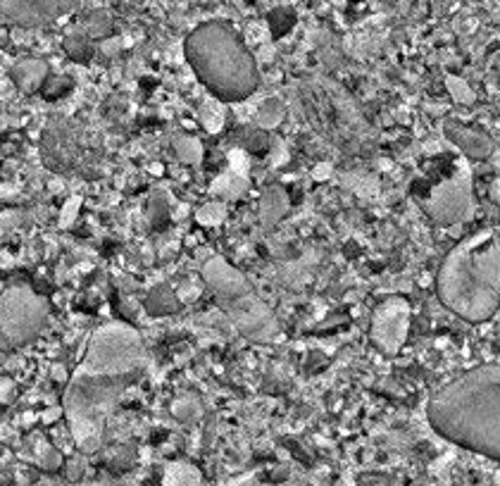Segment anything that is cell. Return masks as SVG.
Segmentation results:
<instances>
[{"label": "cell", "instance_id": "cell-26", "mask_svg": "<svg viewBox=\"0 0 500 486\" xmlns=\"http://www.w3.org/2000/svg\"><path fill=\"white\" fill-rule=\"evenodd\" d=\"M174 415L179 420H191L193 415H198V403L191 398H183L179 403H174Z\"/></svg>", "mask_w": 500, "mask_h": 486}, {"label": "cell", "instance_id": "cell-32", "mask_svg": "<svg viewBox=\"0 0 500 486\" xmlns=\"http://www.w3.org/2000/svg\"><path fill=\"white\" fill-rule=\"evenodd\" d=\"M326 172H329L326 165H321V169H317V176H326Z\"/></svg>", "mask_w": 500, "mask_h": 486}, {"label": "cell", "instance_id": "cell-17", "mask_svg": "<svg viewBox=\"0 0 500 486\" xmlns=\"http://www.w3.org/2000/svg\"><path fill=\"white\" fill-rule=\"evenodd\" d=\"M286 210V196L279 189H270L262 198V220L267 224L277 222Z\"/></svg>", "mask_w": 500, "mask_h": 486}, {"label": "cell", "instance_id": "cell-15", "mask_svg": "<svg viewBox=\"0 0 500 486\" xmlns=\"http://www.w3.org/2000/svg\"><path fill=\"white\" fill-rule=\"evenodd\" d=\"M245 165L241 167H236L231 172H227L224 176H219V179L215 181V186H212V191L219 196H224V198H238L245 191Z\"/></svg>", "mask_w": 500, "mask_h": 486}, {"label": "cell", "instance_id": "cell-31", "mask_svg": "<svg viewBox=\"0 0 500 486\" xmlns=\"http://www.w3.org/2000/svg\"><path fill=\"white\" fill-rule=\"evenodd\" d=\"M72 486H110V484H100V482H86V484H72Z\"/></svg>", "mask_w": 500, "mask_h": 486}, {"label": "cell", "instance_id": "cell-13", "mask_svg": "<svg viewBox=\"0 0 500 486\" xmlns=\"http://www.w3.org/2000/svg\"><path fill=\"white\" fill-rule=\"evenodd\" d=\"M146 310L155 317H162V315H172L179 310V296L172 291V286L160 284L155 289H150L148 298H146Z\"/></svg>", "mask_w": 500, "mask_h": 486}, {"label": "cell", "instance_id": "cell-12", "mask_svg": "<svg viewBox=\"0 0 500 486\" xmlns=\"http://www.w3.org/2000/svg\"><path fill=\"white\" fill-rule=\"evenodd\" d=\"M46 74H48V65L43 60H22V63H17L12 67V79H15V84L22 88L24 93L36 91L41 86V81L46 79Z\"/></svg>", "mask_w": 500, "mask_h": 486}, {"label": "cell", "instance_id": "cell-2", "mask_svg": "<svg viewBox=\"0 0 500 486\" xmlns=\"http://www.w3.org/2000/svg\"><path fill=\"white\" fill-rule=\"evenodd\" d=\"M441 303L467 322L491 319L500 307V224L457 243L436 277Z\"/></svg>", "mask_w": 500, "mask_h": 486}, {"label": "cell", "instance_id": "cell-16", "mask_svg": "<svg viewBox=\"0 0 500 486\" xmlns=\"http://www.w3.org/2000/svg\"><path fill=\"white\" fill-rule=\"evenodd\" d=\"M282 120H284V105H282V100H277V98H267L255 112V125L257 129H262V132L277 129L282 125Z\"/></svg>", "mask_w": 500, "mask_h": 486}, {"label": "cell", "instance_id": "cell-25", "mask_svg": "<svg viewBox=\"0 0 500 486\" xmlns=\"http://www.w3.org/2000/svg\"><path fill=\"white\" fill-rule=\"evenodd\" d=\"M79 205H81L79 196H74L65 203L63 215H60V227H70V224L74 222V217H77V212H79Z\"/></svg>", "mask_w": 500, "mask_h": 486}, {"label": "cell", "instance_id": "cell-6", "mask_svg": "<svg viewBox=\"0 0 500 486\" xmlns=\"http://www.w3.org/2000/svg\"><path fill=\"white\" fill-rule=\"evenodd\" d=\"M146 365L141 334L124 322H107L91 334L86 358L77 372L95 376H136Z\"/></svg>", "mask_w": 500, "mask_h": 486}, {"label": "cell", "instance_id": "cell-24", "mask_svg": "<svg viewBox=\"0 0 500 486\" xmlns=\"http://www.w3.org/2000/svg\"><path fill=\"white\" fill-rule=\"evenodd\" d=\"M243 146L250 148V150H262V148L267 146V139H265V132H262V129H245Z\"/></svg>", "mask_w": 500, "mask_h": 486}, {"label": "cell", "instance_id": "cell-29", "mask_svg": "<svg viewBox=\"0 0 500 486\" xmlns=\"http://www.w3.org/2000/svg\"><path fill=\"white\" fill-rule=\"evenodd\" d=\"M10 391H12V381L10 379H0V401L8 398Z\"/></svg>", "mask_w": 500, "mask_h": 486}, {"label": "cell", "instance_id": "cell-20", "mask_svg": "<svg viewBox=\"0 0 500 486\" xmlns=\"http://www.w3.org/2000/svg\"><path fill=\"white\" fill-rule=\"evenodd\" d=\"M446 86H448L450 95H453V100L460 102V105H472V102L477 100V95L469 88L467 81H462L457 77H446Z\"/></svg>", "mask_w": 500, "mask_h": 486}, {"label": "cell", "instance_id": "cell-9", "mask_svg": "<svg viewBox=\"0 0 500 486\" xmlns=\"http://www.w3.org/2000/svg\"><path fill=\"white\" fill-rule=\"evenodd\" d=\"M410 332V305L403 298H388L372 315L369 337L381 353L395 355L403 348Z\"/></svg>", "mask_w": 500, "mask_h": 486}, {"label": "cell", "instance_id": "cell-27", "mask_svg": "<svg viewBox=\"0 0 500 486\" xmlns=\"http://www.w3.org/2000/svg\"><path fill=\"white\" fill-rule=\"evenodd\" d=\"M360 486H388V482L383 477H362Z\"/></svg>", "mask_w": 500, "mask_h": 486}, {"label": "cell", "instance_id": "cell-18", "mask_svg": "<svg viewBox=\"0 0 500 486\" xmlns=\"http://www.w3.org/2000/svg\"><path fill=\"white\" fill-rule=\"evenodd\" d=\"M110 26H112V22H110L107 12L95 10V12H88V17L81 22V31H84V36L88 38H100V36H105V33H110Z\"/></svg>", "mask_w": 500, "mask_h": 486}, {"label": "cell", "instance_id": "cell-10", "mask_svg": "<svg viewBox=\"0 0 500 486\" xmlns=\"http://www.w3.org/2000/svg\"><path fill=\"white\" fill-rule=\"evenodd\" d=\"M84 0H0V17L10 24L36 29L70 15Z\"/></svg>", "mask_w": 500, "mask_h": 486}, {"label": "cell", "instance_id": "cell-19", "mask_svg": "<svg viewBox=\"0 0 500 486\" xmlns=\"http://www.w3.org/2000/svg\"><path fill=\"white\" fill-rule=\"evenodd\" d=\"M174 150H176V155H179V160L186 162V165H198L203 157L201 143H198L193 136H179V139L174 141Z\"/></svg>", "mask_w": 500, "mask_h": 486}, {"label": "cell", "instance_id": "cell-11", "mask_svg": "<svg viewBox=\"0 0 500 486\" xmlns=\"http://www.w3.org/2000/svg\"><path fill=\"white\" fill-rule=\"evenodd\" d=\"M446 139L462 150L472 160H484L493 153V141L489 134L479 132L474 127H464L457 122H446Z\"/></svg>", "mask_w": 500, "mask_h": 486}, {"label": "cell", "instance_id": "cell-33", "mask_svg": "<svg viewBox=\"0 0 500 486\" xmlns=\"http://www.w3.org/2000/svg\"><path fill=\"white\" fill-rule=\"evenodd\" d=\"M146 486H157V484H146Z\"/></svg>", "mask_w": 500, "mask_h": 486}, {"label": "cell", "instance_id": "cell-21", "mask_svg": "<svg viewBox=\"0 0 500 486\" xmlns=\"http://www.w3.org/2000/svg\"><path fill=\"white\" fill-rule=\"evenodd\" d=\"M196 217H198V222L205 224V227H215V224H219L224 217H227V208H224L222 203H208L198 210Z\"/></svg>", "mask_w": 500, "mask_h": 486}, {"label": "cell", "instance_id": "cell-1", "mask_svg": "<svg viewBox=\"0 0 500 486\" xmlns=\"http://www.w3.org/2000/svg\"><path fill=\"white\" fill-rule=\"evenodd\" d=\"M427 417L443 439L500 463V365L474 367L441 386Z\"/></svg>", "mask_w": 500, "mask_h": 486}, {"label": "cell", "instance_id": "cell-4", "mask_svg": "<svg viewBox=\"0 0 500 486\" xmlns=\"http://www.w3.org/2000/svg\"><path fill=\"white\" fill-rule=\"evenodd\" d=\"M134 376H95L74 369L63 396V413L77 446L91 453L100 446L105 420L117 410Z\"/></svg>", "mask_w": 500, "mask_h": 486}, {"label": "cell", "instance_id": "cell-8", "mask_svg": "<svg viewBox=\"0 0 500 486\" xmlns=\"http://www.w3.org/2000/svg\"><path fill=\"white\" fill-rule=\"evenodd\" d=\"M424 212L441 227H455L474 217V189H472V169L467 162H457L453 174L429 189L424 198Z\"/></svg>", "mask_w": 500, "mask_h": 486}, {"label": "cell", "instance_id": "cell-3", "mask_svg": "<svg viewBox=\"0 0 500 486\" xmlns=\"http://www.w3.org/2000/svg\"><path fill=\"white\" fill-rule=\"evenodd\" d=\"M186 60L217 100H245L260 84L255 58L227 22H205L186 38Z\"/></svg>", "mask_w": 500, "mask_h": 486}, {"label": "cell", "instance_id": "cell-22", "mask_svg": "<svg viewBox=\"0 0 500 486\" xmlns=\"http://www.w3.org/2000/svg\"><path fill=\"white\" fill-rule=\"evenodd\" d=\"M201 117H203V125H205L208 132H219L222 125H224V110L217 105V102H208V105H203Z\"/></svg>", "mask_w": 500, "mask_h": 486}, {"label": "cell", "instance_id": "cell-14", "mask_svg": "<svg viewBox=\"0 0 500 486\" xmlns=\"http://www.w3.org/2000/svg\"><path fill=\"white\" fill-rule=\"evenodd\" d=\"M162 486H201V472L191 463L176 460L164 467Z\"/></svg>", "mask_w": 500, "mask_h": 486}, {"label": "cell", "instance_id": "cell-23", "mask_svg": "<svg viewBox=\"0 0 500 486\" xmlns=\"http://www.w3.org/2000/svg\"><path fill=\"white\" fill-rule=\"evenodd\" d=\"M38 455H36V463L41 465V467H46V470H55V467H60V463H63V455L58 453L53 446H48L46 441H41L38 443Z\"/></svg>", "mask_w": 500, "mask_h": 486}, {"label": "cell", "instance_id": "cell-28", "mask_svg": "<svg viewBox=\"0 0 500 486\" xmlns=\"http://www.w3.org/2000/svg\"><path fill=\"white\" fill-rule=\"evenodd\" d=\"M489 194H491V201L500 208V176L491 184V191H489Z\"/></svg>", "mask_w": 500, "mask_h": 486}, {"label": "cell", "instance_id": "cell-30", "mask_svg": "<svg viewBox=\"0 0 500 486\" xmlns=\"http://www.w3.org/2000/svg\"><path fill=\"white\" fill-rule=\"evenodd\" d=\"M60 417V408H53V410H46L43 415H41V420L43 422H55Z\"/></svg>", "mask_w": 500, "mask_h": 486}, {"label": "cell", "instance_id": "cell-7", "mask_svg": "<svg viewBox=\"0 0 500 486\" xmlns=\"http://www.w3.org/2000/svg\"><path fill=\"white\" fill-rule=\"evenodd\" d=\"M48 303L29 286H10L0 296V351L26 346L43 332Z\"/></svg>", "mask_w": 500, "mask_h": 486}, {"label": "cell", "instance_id": "cell-5", "mask_svg": "<svg viewBox=\"0 0 500 486\" xmlns=\"http://www.w3.org/2000/svg\"><path fill=\"white\" fill-rule=\"evenodd\" d=\"M203 282L241 334L260 344L279 337L274 312L260 300L248 279L224 258L215 255L203 265Z\"/></svg>", "mask_w": 500, "mask_h": 486}]
</instances>
